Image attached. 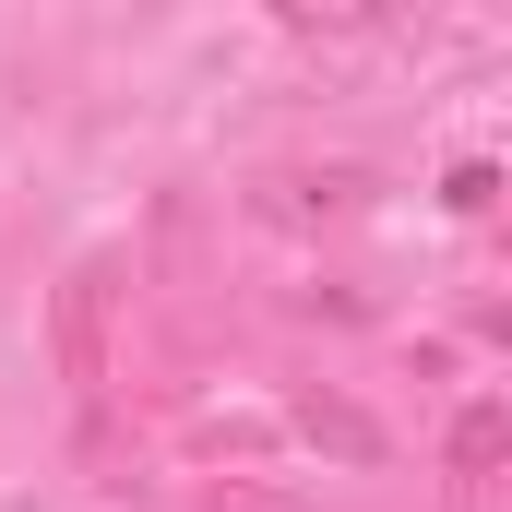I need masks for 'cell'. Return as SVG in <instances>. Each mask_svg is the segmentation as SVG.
I'll list each match as a JSON object with an SVG mask.
<instances>
[{
    "mask_svg": "<svg viewBox=\"0 0 512 512\" xmlns=\"http://www.w3.org/2000/svg\"><path fill=\"white\" fill-rule=\"evenodd\" d=\"M120 298H131V262L120 251H84L72 274H60V310H48V346H60V382L72 393H108V370H120Z\"/></svg>",
    "mask_w": 512,
    "mask_h": 512,
    "instance_id": "1",
    "label": "cell"
},
{
    "mask_svg": "<svg viewBox=\"0 0 512 512\" xmlns=\"http://www.w3.org/2000/svg\"><path fill=\"white\" fill-rule=\"evenodd\" d=\"M370 179L358 167H334V179H262V215H286V227H310V215H346Z\"/></svg>",
    "mask_w": 512,
    "mask_h": 512,
    "instance_id": "2",
    "label": "cell"
},
{
    "mask_svg": "<svg viewBox=\"0 0 512 512\" xmlns=\"http://www.w3.org/2000/svg\"><path fill=\"white\" fill-rule=\"evenodd\" d=\"M501 405H465V417H453V477H465V489H489V465H501Z\"/></svg>",
    "mask_w": 512,
    "mask_h": 512,
    "instance_id": "3",
    "label": "cell"
},
{
    "mask_svg": "<svg viewBox=\"0 0 512 512\" xmlns=\"http://www.w3.org/2000/svg\"><path fill=\"white\" fill-rule=\"evenodd\" d=\"M298 429H310V441H334V453H382V429H370V417H346V405H322V393L298 405Z\"/></svg>",
    "mask_w": 512,
    "mask_h": 512,
    "instance_id": "4",
    "label": "cell"
},
{
    "mask_svg": "<svg viewBox=\"0 0 512 512\" xmlns=\"http://www.w3.org/2000/svg\"><path fill=\"white\" fill-rule=\"evenodd\" d=\"M441 203H453V215H489V203H501V167H489V155H465V167L441 179Z\"/></svg>",
    "mask_w": 512,
    "mask_h": 512,
    "instance_id": "5",
    "label": "cell"
}]
</instances>
